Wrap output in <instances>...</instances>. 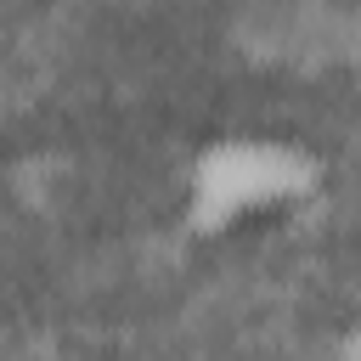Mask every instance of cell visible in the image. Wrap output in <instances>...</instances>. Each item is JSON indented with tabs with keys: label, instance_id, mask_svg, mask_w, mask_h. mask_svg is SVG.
Returning <instances> with one entry per match:
<instances>
[{
	"label": "cell",
	"instance_id": "6da1fadb",
	"mask_svg": "<svg viewBox=\"0 0 361 361\" xmlns=\"http://www.w3.org/2000/svg\"><path fill=\"white\" fill-rule=\"evenodd\" d=\"M310 186V164L282 147V141H220L214 152L197 158L192 175V203L209 226L243 220L254 209H271L293 192Z\"/></svg>",
	"mask_w": 361,
	"mask_h": 361
}]
</instances>
